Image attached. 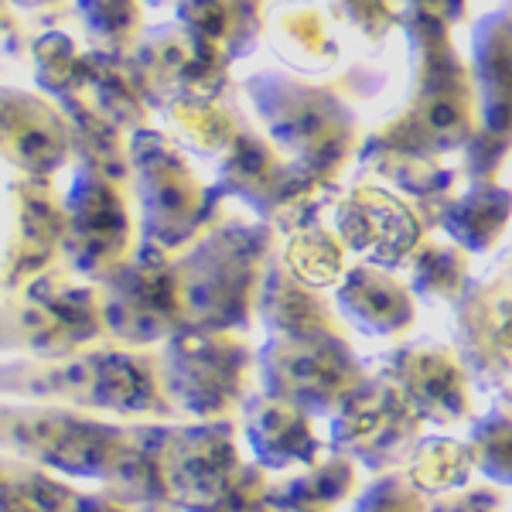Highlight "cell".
<instances>
[{
	"label": "cell",
	"instance_id": "6da1fadb",
	"mask_svg": "<svg viewBox=\"0 0 512 512\" xmlns=\"http://www.w3.org/2000/svg\"><path fill=\"white\" fill-rule=\"evenodd\" d=\"M478 89H482V123L502 144H512V28L492 18L475 38Z\"/></svg>",
	"mask_w": 512,
	"mask_h": 512
},
{
	"label": "cell",
	"instance_id": "7a4b0ae2",
	"mask_svg": "<svg viewBox=\"0 0 512 512\" xmlns=\"http://www.w3.org/2000/svg\"><path fill=\"white\" fill-rule=\"evenodd\" d=\"M512 212V202L506 192H495V188H475L465 202L458 205L451 219V233L465 239L472 250H485L492 246V239L502 233Z\"/></svg>",
	"mask_w": 512,
	"mask_h": 512
},
{
	"label": "cell",
	"instance_id": "3957f363",
	"mask_svg": "<svg viewBox=\"0 0 512 512\" xmlns=\"http://www.w3.org/2000/svg\"><path fill=\"white\" fill-rule=\"evenodd\" d=\"M475 461L499 482H512V417L489 414L478 424Z\"/></svg>",
	"mask_w": 512,
	"mask_h": 512
},
{
	"label": "cell",
	"instance_id": "277c9868",
	"mask_svg": "<svg viewBox=\"0 0 512 512\" xmlns=\"http://www.w3.org/2000/svg\"><path fill=\"white\" fill-rule=\"evenodd\" d=\"M489 315H492V328H495V335H499V342L512 349V280H506V284L492 294Z\"/></svg>",
	"mask_w": 512,
	"mask_h": 512
}]
</instances>
